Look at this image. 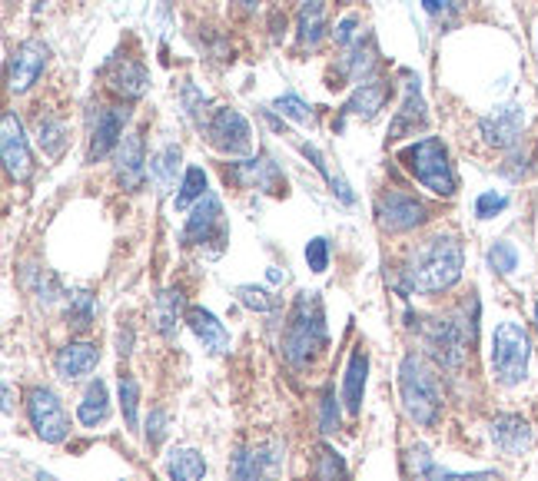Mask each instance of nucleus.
Instances as JSON below:
<instances>
[{
    "instance_id": "nucleus-32",
    "label": "nucleus",
    "mask_w": 538,
    "mask_h": 481,
    "mask_svg": "<svg viewBox=\"0 0 538 481\" xmlns=\"http://www.w3.org/2000/svg\"><path fill=\"white\" fill-rule=\"evenodd\" d=\"M240 176L246 183H260L263 190H273V186H279V170L269 160H250L240 166Z\"/></svg>"
},
{
    "instance_id": "nucleus-43",
    "label": "nucleus",
    "mask_w": 538,
    "mask_h": 481,
    "mask_svg": "<svg viewBox=\"0 0 538 481\" xmlns=\"http://www.w3.org/2000/svg\"><path fill=\"white\" fill-rule=\"evenodd\" d=\"M74 326H77V329H87V326H90V292H80V296H77Z\"/></svg>"
},
{
    "instance_id": "nucleus-27",
    "label": "nucleus",
    "mask_w": 538,
    "mask_h": 481,
    "mask_svg": "<svg viewBox=\"0 0 538 481\" xmlns=\"http://www.w3.org/2000/svg\"><path fill=\"white\" fill-rule=\"evenodd\" d=\"M37 143H40V150H44L50 160H57L60 153H64V146H67V130H64V123H57V120H37Z\"/></svg>"
},
{
    "instance_id": "nucleus-47",
    "label": "nucleus",
    "mask_w": 538,
    "mask_h": 481,
    "mask_svg": "<svg viewBox=\"0 0 538 481\" xmlns=\"http://www.w3.org/2000/svg\"><path fill=\"white\" fill-rule=\"evenodd\" d=\"M240 4H243V7H256L260 0H240Z\"/></svg>"
},
{
    "instance_id": "nucleus-15",
    "label": "nucleus",
    "mask_w": 538,
    "mask_h": 481,
    "mask_svg": "<svg viewBox=\"0 0 538 481\" xmlns=\"http://www.w3.org/2000/svg\"><path fill=\"white\" fill-rule=\"evenodd\" d=\"M143 176H147V156H143V137L127 133L117 146V180L123 190H140Z\"/></svg>"
},
{
    "instance_id": "nucleus-36",
    "label": "nucleus",
    "mask_w": 538,
    "mask_h": 481,
    "mask_svg": "<svg viewBox=\"0 0 538 481\" xmlns=\"http://www.w3.org/2000/svg\"><path fill=\"white\" fill-rule=\"evenodd\" d=\"M306 263L313 273H326L329 269V243L323 236H316V239H309L306 243Z\"/></svg>"
},
{
    "instance_id": "nucleus-44",
    "label": "nucleus",
    "mask_w": 538,
    "mask_h": 481,
    "mask_svg": "<svg viewBox=\"0 0 538 481\" xmlns=\"http://www.w3.org/2000/svg\"><path fill=\"white\" fill-rule=\"evenodd\" d=\"M353 27H356V17L353 14L339 20V27H336V40H339V44H349V40H353Z\"/></svg>"
},
{
    "instance_id": "nucleus-11",
    "label": "nucleus",
    "mask_w": 538,
    "mask_h": 481,
    "mask_svg": "<svg viewBox=\"0 0 538 481\" xmlns=\"http://www.w3.org/2000/svg\"><path fill=\"white\" fill-rule=\"evenodd\" d=\"M47 67V47L40 40H27L14 50L10 57V90L14 93H24L37 83V77L44 73Z\"/></svg>"
},
{
    "instance_id": "nucleus-20",
    "label": "nucleus",
    "mask_w": 538,
    "mask_h": 481,
    "mask_svg": "<svg viewBox=\"0 0 538 481\" xmlns=\"http://www.w3.org/2000/svg\"><path fill=\"white\" fill-rule=\"evenodd\" d=\"M366 372H369V355L366 349H353L346 365V379H343V399L349 415L362 412V392H366Z\"/></svg>"
},
{
    "instance_id": "nucleus-41",
    "label": "nucleus",
    "mask_w": 538,
    "mask_h": 481,
    "mask_svg": "<svg viewBox=\"0 0 538 481\" xmlns=\"http://www.w3.org/2000/svg\"><path fill=\"white\" fill-rule=\"evenodd\" d=\"M336 428H339V409H336L333 392H326V399H323V432L333 435Z\"/></svg>"
},
{
    "instance_id": "nucleus-1",
    "label": "nucleus",
    "mask_w": 538,
    "mask_h": 481,
    "mask_svg": "<svg viewBox=\"0 0 538 481\" xmlns=\"http://www.w3.org/2000/svg\"><path fill=\"white\" fill-rule=\"evenodd\" d=\"M462 279V243L455 236L426 239L402 266V289L416 296H436Z\"/></svg>"
},
{
    "instance_id": "nucleus-35",
    "label": "nucleus",
    "mask_w": 538,
    "mask_h": 481,
    "mask_svg": "<svg viewBox=\"0 0 538 481\" xmlns=\"http://www.w3.org/2000/svg\"><path fill=\"white\" fill-rule=\"evenodd\" d=\"M489 266L502 276L515 273V269H519V249H515L512 243H495L489 249Z\"/></svg>"
},
{
    "instance_id": "nucleus-31",
    "label": "nucleus",
    "mask_w": 538,
    "mask_h": 481,
    "mask_svg": "<svg viewBox=\"0 0 538 481\" xmlns=\"http://www.w3.org/2000/svg\"><path fill=\"white\" fill-rule=\"evenodd\" d=\"M206 196V173L200 170V166H190L183 176V186L177 193V209H186L193 200H203Z\"/></svg>"
},
{
    "instance_id": "nucleus-4",
    "label": "nucleus",
    "mask_w": 538,
    "mask_h": 481,
    "mask_svg": "<svg viewBox=\"0 0 538 481\" xmlns=\"http://www.w3.org/2000/svg\"><path fill=\"white\" fill-rule=\"evenodd\" d=\"M402 163L409 166V173L432 190L436 196H455V170L449 163V150L439 137H426L402 150Z\"/></svg>"
},
{
    "instance_id": "nucleus-7",
    "label": "nucleus",
    "mask_w": 538,
    "mask_h": 481,
    "mask_svg": "<svg viewBox=\"0 0 538 481\" xmlns=\"http://www.w3.org/2000/svg\"><path fill=\"white\" fill-rule=\"evenodd\" d=\"M426 219H429V206L402 190H389L379 200V226L386 233H409V229L422 226Z\"/></svg>"
},
{
    "instance_id": "nucleus-33",
    "label": "nucleus",
    "mask_w": 538,
    "mask_h": 481,
    "mask_svg": "<svg viewBox=\"0 0 538 481\" xmlns=\"http://www.w3.org/2000/svg\"><path fill=\"white\" fill-rule=\"evenodd\" d=\"M316 481H349L346 475V465L333 448H319V458H316Z\"/></svg>"
},
{
    "instance_id": "nucleus-19",
    "label": "nucleus",
    "mask_w": 538,
    "mask_h": 481,
    "mask_svg": "<svg viewBox=\"0 0 538 481\" xmlns=\"http://www.w3.org/2000/svg\"><path fill=\"white\" fill-rule=\"evenodd\" d=\"M426 123V103L419 97V80H409L406 83V100H402V110L396 113L389 127V140H399L406 133H416V127Z\"/></svg>"
},
{
    "instance_id": "nucleus-14",
    "label": "nucleus",
    "mask_w": 538,
    "mask_h": 481,
    "mask_svg": "<svg viewBox=\"0 0 538 481\" xmlns=\"http://www.w3.org/2000/svg\"><path fill=\"white\" fill-rule=\"evenodd\" d=\"M522 127H525V113H522V107L512 103V107H499L482 120V137L489 146L505 150V146H512L522 137Z\"/></svg>"
},
{
    "instance_id": "nucleus-17",
    "label": "nucleus",
    "mask_w": 538,
    "mask_h": 481,
    "mask_svg": "<svg viewBox=\"0 0 538 481\" xmlns=\"http://www.w3.org/2000/svg\"><path fill=\"white\" fill-rule=\"evenodd\" d=\"M492 442L502 448L505 455H522L532 445V428L519 415H499L492 422Z\"/></svg>"
},
{
    "instance_id": "nucleus-21",
    "label": "nucleus",
    "mask_w": 538,
    "mask_h": 481,
    "mask_svg": "<svg viewBox=\"0 0 538 481\" xmlns=\"http://www.w3.org/2000/svg\"><path fill=\"white\" fill-rule=\"evenodd\" d=\"M389 97V87L386 83H379V80H369V83H362V87L349 97V103L343 107L346 117H362V120H372L376 113L382 110V103H386Z\"/></svg>"
},
{
    "instance_id": "nucleus-42",
    "label": "nucleus",
    "mask_w": 538,
    "mask_h": 481,
    "mask_svg": "<svg viewBox=\"0 0 538 481\" xmlns=\"http://www.w3.org/2000/svg\"><path fill=\"white\" fill-rule=\"evenodd\" d=\"M147 442L150 445H160L163 442V435H167V412H153L150 415V422H147Z\"/></svg>"
},
{
    "instance_id": "nucleus-34",
    "label": "nucleus",
    "mask_w": 538,
    "mask_h": 481,
    "mask_svg": "<svg viewBox=\"0 0 538 481\" xmlns=\"http://www.w3.org/2000/svg\"><path fill=\"white\" fill-rule=\"evenodd\" d=\"M137 405H140V385L130 379V375H120V409H123V418H127V425L137 432L140 418H137Z\"/></svg>"
},
{
    "instance_id": "nucleus-9",
    "label": "nucleus",
    "mask_w": 538,
    "mask_h": 481,
    "mask_svg": "<svg viewBox=\"0 0 538 481\" xmlns=\"http://www.w3.org/2000/svg\"><path fill=\"white\" fill-rule=\"evenodd\" d=\"M206 133H210V143L216 146V150L230 153V156L250 153V146H253L250 123H246V117L240 110H216Z\"/></svg>"
},
{
    "instance_id": "nucleus-30",
    "label": "nucleus",
    "mask_w": 538,
    "mask_h": 481,
    "mask_svg": "<svg viewBox=\"0 0 538 481\" xmlns=\"http://www.w3.org/2000/svg\"><path fill=\"white\" fill-rule=\"evenodd\" d=\"M177 166H180V146H163V150L153 156L150 173L160 186H170L173 176H177Z\"/></svg>"
},
{
    "instance_id": "nucleus-10",
    "label": "nucleus",
    "mask_w": 538,
    "mask_h": 481,
    "mask_svg": "<svg viewBox=\"0 0 538 481\" xmlns=\"http://www.w3.org/2000/svg\"><path fill=\"white\" fill-rule=\"evenodd\" d=\"M123 120H127V110L120 107H97L90 117V146H87V160L97 163L103 160L113 146H120Z\"/></svg>"
},
{
    "instance_id": "nucleus-16",
    "label": "nucleus",
    "mask_w": 538,
    "mask_h": 481,
    "mask_svg": "<svg viewBox=\"0 0 538 481\" xmlns=\"http://www.w3.org/2000/svg\"><path fill=\"white\" fill-rule=\"evenodd\" d=\"M97 362H100V352H97V345H90V342H70L54 355V369L60 379H67V382L93 372Z\"/></svg>"
},
{
    "instance_id": "nucleus-22",
    "label": "nucleus",
    "mask_w": 538,
    "mask_h": 481,
    "mask_svg": "<svg viewBox=\"0 0 538 481\" xmlns=\"http://www.w3.org/2000/svg\"><path fill=\"white\" fill-rule=\"evenodd\" d=\"M416 458V481H502V475L499 472H472V475H455V472H449V468H439L436 462L429 458V452L426 448H416L412 452Z\"/></svg>"
},
{
    "instance_id": "nucleus-25",
    "label": "nucleus",
    "mask_w": 538,
    "mask_h": 481,
    "mask_svg": "<svg viewBox=\"0 0 538 481\" xmlns=\"http://www.w3.org/2000/svg\"><path fill=\"white\" fill-rule=\"evenodd\" d=\"M170 481H203L206 475V458L196 448H177L167 462Z\"/></svg>"
},
{
    "instance_id": "nucleus-5",
    "label": "nucleus",
    "mask_w": 538,
    "mask_h": 481,
    "mask_svg": "<svg viewBox=\"0 0 538 481\" xmlns=\"http://www.w3.org/2000/svg\"><path fill=\"white\" fill-rule=\"evenodd\" d=\"M492 369L502 385H522L529 375V332L519 322H502L492 336Z\"/></svg>"
},
{
    "instance_id": "nucleus-40",
    "label": "nucleus",
    "mask_w": 538,
    "mask_h": 481,
    "mask_svg": "<svg viewBox=\"0 0 538 481\" xmlns=\"http://www.w3.org/2000/svg\"><path fill=\"white\" fill-rule=\"evenodd\" d=\"M465 4V0H422V7H426V14H432V17H449V14H455Z\"/></svg>"
},
{
    "instance_id": "nucleus-3",
    "label": "nucleus",
    "mask_w": 538,
    "mask_h": 481,
    "mask_svg": "<svg viewBox=\"0 0 538 481\" xmlns=\"http://www.w3.org/2000/svg\"><path fill=\"white\" fill-rule=\"evenodd\" d=\"M326 345V322H323V302H319L316 292H303L296 299L293 312H289L286 322V336H283V355L289 365H306L313 362Z\"/></svg>"
},
{
    "instance_id": "nucleus-38",
    "label": "nucleus",
    "mask_w": 538,
    "mask_h": 481,
    "mask_svg": "<svg viewBox=\"0 0 538 481\" xmlns=\"http://www.w3.org/2000/svg\"><path fill=\"white\" fill-rule=\"evenodd\" d=\"M505 206H509V200H505L502 193H482L479 200H475V216L492 219V216H499Z\"/></svg>"
},
{
    "instance_id": "nucleus-39",
    "label": "nucleus",
    "mask_w": 538,
    "mask_h": 481,
    "mask_svg": "<svg viewBox=\"0 0 538 481\" xmlns=\"http://www.w3.org/2000/svg\"><path fill=\"white\" fill-rule=\"evenodd\" d=\"M276 110L283 113V117L296 120V123H306L309 120V107L299 97H293V93H286V97L276 100Z\"/></svg>"
},
{
    "instance_id": "nucleus-29",
    "label": "nucleus",
    "mask_w": 538,
    "mask_h": 481,
    "mask_svg": "<svg viewBox=\"0 0 538 481\" xmlns=\"http://www.w3.org/2000/svg\"><path fill=\"white\" fill-rule=\"evenodd\" d=\"M230 481H263V458L240 448L230 462Z\"/></svg>"
},
{
    "instance_id": "nucleus-46",
    "label": "nucleus",
    "mask_w": 538,
    "mask_h": 481,
    "mask_svg": "<svg viewBox=\"0 0 538 481\" xmlns=\"http://www.w3.org/2000/svg\"><path fill=\"white\" fill-rule=\"evenodd\" d=\"M37 481H57L54 475H47V472H37Z\"/></svg>"
},
{
    "instance_id": "nucleus-12",
    "label": "nucleus",
    "mask_w": 538,
    "mask_h": 481,
    "mask_svg": "<svg viewBox=\"0 0 538 481\" xmlns=\"http://www.w3.org/2000/svg\"><path fill=\"white\" fill-rule=\"evenodd\" d=\"M0 146H4V166L14 180H27L30 176V146L24 137V127L14 113L4 117V127H0Z\"/></svg>"
},
{
    "instance_id": "nucleus-48",
    "label": "nucleus",
    "mask_w": 538,
    "mask_h": 481,
    "mask_svg": "<svg viewBox=\"0 0 538 481\" xmlns=\"http://www.w3.org/2000/svg\"><path fill=\"white\" fill-rule=\"evenodd\" d=\"M535 329H538V306H535Z\"/></svg>"
},
{
    "instance_id": "nucleus-18",
    "label": "nucleus",
    "mask_w": 538,
    "mask_h": 481,
    "mask_svg": "<svg viewBox=\"0 0 538 481\" xmlns=\"http://www.w3.org/2000/svg\"><path fill=\"white\" fill-rule=\"evenodd\" d=\"M186 322H190L193 336L200 339L210 352H226V349H230V332H226V326L213 316L210 309H200V306L190 309V312H186Z\"/></svg>"
},
{
    "instance_id": "nucleus-28",
    "label": "nucleus",
    "mask_w": 538,
    "mask_h": 481,
    "mask_svg": "<svg viewBox=\"0 0 538 481\" xmlns=\"http://www.w3.org/2000/svg\"><path fill=\"white\" fill-rule=\"evenodd\" d=\"M180 292H163V296L157 299V329L163 332V336H173L180 326Z\"/></svg>"
},
{
    "instance_id": "nucleus-23",
    "label": "nucleus",
    "mask_w": 538,
    "mask_h": 481,
    "mask_svg": "<svg viewBox=\"0 0 538 481\" xmlns=\"http://www.w3.org/2000/svg\"><path fill=\"white\" fill-rule=\"evenodd\" d=\"M110 87L117 90L120 97L137 100L143 97V90H147V70H143L137 60H120V64H113L110 70Z\"/></svg>"
},
{
    "instance_id": "nucleus-26",
    "label": "nucleus",
    "mask_w": 538,
    "mask_h": 481,
    "mask_svg": "<svg viewBox=\"0 0 538 481\" xmlns=\"http://www.w3.org/2000/svg\"><path fill=\"white\" fill-rule=\"evenodd\" d=\"M323 0H306L303 10H299V40L309 47H316L323 40Z\"/></svg>"
},
{
    "instance_id": "nucleus-13",
    "label": "nucleus",
    "mask_w": 538,
    "mask_h": 481,
    "mask_svg": "<svg viewBox=\"0 0 538 481\" xmlns=\"http://www.w3.org/2000/svg\"><path fill=\"white\" fill-rule=\"evenodd\" d=\"M223 206L220 200H216L213 193H206L200 203H196V209L190 213V219H186V229H183V243L186 246H200V243H210L216 229H223Z\"/></svg>"
},
{
    "instance_id": "nucleus-24",
    "label": "nucleus",
    "mask_w": 538,
    "mask_h": 481,
    "mask_svg": "<svg viewBox=\"0 0 538 481\" xmlns=\"http://www.w3.org/2000/svg\"><path fill=\"white\" fill-rule=\"evenodd\" d=\"M110 415V399H107V385H103L100 379H93L87 385V392H84V399H80V409H77V418L84 422L87 428L93 425H100L103 418Z\"/></svg>"
},
{
    "instance_id": "nucleus-37",
    "label": "nucleus",
    "mask_w": 538,
    "mask_h": 481,
    "mask_svg": "<svg viewBox=\"0 0 538 481\" xmlns=\"http://www.w3.org/2000/svg\"><path fill=\"white\" fill-rule=\"evenodd\" d=\"M236 296H240L243 306L253 309V312H269V309H273V299H269L266 292L256 289V286H240V289H236Z\"/></svg>"
},
{
    "instance_id": "nucleus-45",
    "label": "nucleus",
    "mask_w": 538,
    "mask_h": 481,
    "mask_svg": "<svg viewBox=\"0 0 538 481\" xmlns=\"http://www.w3.org/2000/svg\"><path fill=\"white\" fill-rule=\"evenodd\" d=\"M286 276L283 273H279V269H269V282H283Z\"/></svg>"
},
{
    "instance_id": "nucleus-2",
    "label": "nucleus",
    "mask_w": 538,
    "mask_h": 481,
    "mask_svg": "<svg viewBox=\"0 0 538 481\" xmlns=\"http://www.w3.org/2000/svg\"><path fill=\"white\" fill-rule=\"evenodd\" d=\"M399 395L406 415L416 425H436L442 412V389L432 365L419 352H409L399 365Z\"/></svg>"
},
{
    "instance_id": "nucleus-6",
    "label": "nucleus",
    "mask_w": 538,
    "mask_h": 481,
    "mask_svg": "<svg viewBox=\"0 0 538 481\" xmlns=\"http://www.w3.org/2000/svg\"><path fill=\"white\" fill-rule=\"evenodd\" d=\"M27 415H30V425H34L37 438H44L47 445H60L70 432V418L64 412V402H60L50 389H44V385L30 389Z\"/></svg>"
},
{
    "instance_id": "nucleus-8",
    "label": "nucleus",
    "mask_w": 538,
    "mask_h": 481,
    "mask_svg": "<svg viewBox=\"0 0 538 481\" xmlns=\"http://www.w3.org/2000/svg\"><path fill=\"white\" fill-rule=\"evenodd\" d=\"M469 332L459 329L455 322L449 319H432L429 326H426V349L436 355L442 369H462V362H465V345H469Z\"/></svg>"
}]
</instances>
